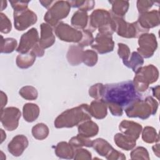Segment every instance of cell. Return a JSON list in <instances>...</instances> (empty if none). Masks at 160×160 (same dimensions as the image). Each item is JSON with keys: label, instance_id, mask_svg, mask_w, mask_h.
Masks as SVG:
<instances>
[{"label": "cell", "instance_id": "6da1fadb", "mask_svg": "<svg viewBox=\"0 0 160 160\" xmlns=\"http://www.w3.org/2000/svg\"><path fill=\"white\" fill-rule=\"evenodd\" d=\"M139 96L132 81L104 85L101 99L106 104H113L123 109L132 104Z\"/></svg>", "mask_w": 160, "mask_h": 160}, {"label": "cell", "instance_id": "7a4b0ae2", "mask_svg": "<svg viewBox=\"0 0 160 160\" xmlns=\"http://www.w3.org/2000/svg\"><path fill=\"white\" fill-rule=\"evenodd\" d=\"M91 118L89 105L83 104L62 112L56 118L54 126L56 128H72Z\"/></svg>", "mask_w": 160, "mask_h": 160}, {"label": "cell", "instance_id": "3957f363", "mask_svg": "<svg viewBox=\"0 0 160 160\" xmlns=\"http://www.w3.org/2000/svg\"><path fill=\"white\" fill-rule=\"evenodd\" d=\"M88 28L87 30L92 32L98 29L99 33L112 34L115 32V24L111 13L102 9L94 10L88 21Z\"/></svg>", "mask_w": 160, "mask_h": 160}, {"label": "cell", "instance_id": "277c9868", "mask_svg": "<svg viewBox=\"0 0 160 160\" xmlns=\"http://www.w3.org/2000/svg\"><path fill=\"white\" fill-rule=\"evenodd\" d=\"M158 108V101L151 96H148L144 99L138 98L124 110L129 118H139L141 119H146L149 116L154 115Z\"/></svg>", "mask_w": 160, "mask_h": 160}, {"label": "cell", "instance_id": "5b68a950", "mask_svg": "<svg viewBox=\"0 0 160 160\" xmlns=\"http://www.w3.org/2000/svg\"><path fill=\"white\" fill-rule=\"evenodd\" d=\"M135 73L132 82L136 91L139 92L146 91L149 84L157 81L159 78L158 69L152 64L142 66Z\"/></svg>", "mask_w": 160, "mask_h": 160}, {"label": "cell", "instance_id": "8992f818", "mask_svg": "<svg viewBox=\"0 0 160 160\" xmlns=\"http://www.w3.org/2000/svg\"><path fill=\"white\" fill-rule=\"evenodd\" d=\"M71 9L69 1H56L44 15V21L51 26L55 27L60 20L66 18Z\"/></svg>", "mask_w": 160, "mask_h": 160}, {"label": "cell", "instance_id": "52a82bcc", "mask_svg": "<svg viewBox=\"0 0 160 160\" xmlns=\"http://www.w3.org/2000/svg\"><path fill=\"white\" fill-rule=\"evenodd\" d=\"M112 16L115 24V31L119 36L126 38H138L141 34L148 32L142 29L137 21L129 23L121 17L113 15Z\"/></svg>", "mask_w": 160, "mask_h": 160}, {"label": "cell", "instance_id": "ba28073f", "mask_svg": "<svg viewBox=\"0 0 160 160\" xmlns=\"http://www.w3.org/2000/svg\"><path fill=\"white\" fill-rule=\"evenodd\" d=\"M138 44L139 47L137 49L138 52L144 58L152 57L158 48L156 38L152 33L145 32L141 34Z\"/></svg>", "mask_w": 160, "mask_h": 160}, {"label": "cell", "instance_id": "9c48e42d", "mask_svg": "<svg viewBox=\"0 0 160 160\" xmlns=\"http://www.w3.org/2000/svg\"><path fill=\"white\" fill-rule=\"evenodd\" d=\"M54 32L58 38L61 41L66 42H79L82 39V32L69 24L62 22H59L54 27Z\"/></svg>", "mask_w": 160, "mask_h": 160}, {"label": "cell", "instance_id": "30bf717a", "mask_svg": "<svg viewBox=\"0 0 160 160\" xmlns=\"http://www.w3.org/2000/svg\"><path fill=\"white\" fill-rule=\"evenodd\" d=\"M92 147L100 156L106 157L107 159H126L124 154L114 149L108 142L102 138L92 141Z\"/></svg>", "mask_w": 160, "mask_h": 160}, {"label": "cell", "instance_id": "8fae6325", "mask_svg": "<svg viewBox=\"0 0 160 160\" xmlns=\"http://www.w3.org/2000/svg\"><path fill=\"white\" fill-rule=\"evenodd\" d=\"M21 115V112L17 108L9 107L1 109V121L2 126L8 131L16 129L18 126Z\"/></svg>", "mask_w": 160, "mask_h": 160}, {"label": "cell", "instance_id": "7c38bea8", "mask_svg": "<svg viewBox=\"0 0 160 160\" xmlns=\"http://www.w3.org/2000/svg\"><path fill=\"white\" fill-rule=\"evenodd\" d=\"M37 19L36 14L29 9L20 12H14V24L18 31L26 29L35 24Z\"/></svg>", "mask_w": 160, "mask_h": 160}, {"label": "cell", "instance_id": "4fadbf2b", "mask_svg": "<svg viewBox=\"0 0 160 160\" xmlns=\"http://www.w3.org/2000/svg\"><path fill=\"white\" fill-rule=\"evenodd\" d=\"M39 40L38 32L36 28H32L22 35L16 51L20 54L28 53L39 42Z\"/></svg>", "mask_w": 160, "mask_h": 160}, {"label": "cell", "instance_id": "5bb4252c", "mask_svg": "<svg viewBox=\"0 0 160 160\" xmlns=\"http://www.w3.org/2000/svg\"><path fill=\"white\" fill-rule=\"evenodd\" d=\"M114 46V42L111 34L99 32L96 35L93 43L91 44V48L101 54L112 51Z\"/></svg>", "mask_w": 160, "mask_h": 160}, {"label": "cell", "instance_id": "9a60e30c", "mask_svg": "<svg viewBox=\"0 0 160 160\" xmlns=\"http://www.w3.org/2000/svg\"><path fill=\"white\" fill-rule=\"evenodd\" d=\"M137 22L142 29L148 31L150 28L159 26L160 22L159 12L158 10H152L141 13Z\"/></svg>", "mask_w": 160, "mask_h": 160}, {"label": "cell", "instance_id": "2e32d148", "mask_svg": "<svg viewBox=\"0 0 160 160\" xmlns=\"http://www.w3.org/2000/svg\"><path fill=\"white\" fill-rule=\"evenodd\" d=\"M28 138L22 134H19L14 137L11 141L9 142L8 149L9 152L14 156H19L28 147Z\"/></svg>", "mask_w": 160, "mask_h": 160}, {"label": "cell", "instance_id": "e0dca14e", "mask_svg": "<svg viewBox=\"0 0 160 160\" xmlns=\"http://www.w3.org/2000/svg\"><path fill=\"white\" fill-rule=\"evenodd\" d=\"M119 128L122 134L136 140L139 138L142 131V126L141 124L134 121L127 120L121 121L119 124Z\"/></svg>", "mask_w": 160, "mask_h": 160}, {"label": "cell", "instance_id": "ac0fdd59", "mask_svg": "<svg viewBox=\"0 0 160 160\" xmlns=\"http://www.w3.org/2000/svg\"><path fill=\"white\" fill-rule=\"evenodd\" d=\"M55 42V36L52 27L47 23H42L41 25V38L39 44L44 49L49 48Z\"/></svg>", "mask_w": 160, "mask_h": 160}, {"label": "cell", "instance_id": "d6986e66", "mask_svg": "<svg viewBox=\"0 0 160 160\" xmlns=\"http://www.w3.org/2000/svg\"><path fill=\"white\" fill-rule=\"evenodd\" d=\"M91 116L98 119H102L107 115V104L101 99L93 101L89 106Z\"/></svg>", "mask_w": 160, "mask_h": 160}, {"label": "cell", "instance_id": "ffe728a7", "mask_svg": "<svg viewBox=\"0 0 160 160\" xmlns=\"http://www.w3.org/2000/svg\"><path fill=\"white\" fill-rule=\"evenodd\" d=\"M78 134L87 138L94 137L99 131L98 126L93 121L87 120L78 126Z\"/></svg>", "mask_w": 160, "mask_h": 160}, {"label": "cell", "instance_id": "44dd1931", "mask_svg": "<svg viewBox=\"0 0 160 160\" xmlns=\"http://www.w3.org/2000/svg\"><path fill=\"white\" fill-rule=\"evenodd\" d=\"M83 52L82 48L78 45L71 46L67 53V59L69 63L72 66H77L81 64L82 62Z\"/></svg>", "mask_w": 160, "mask_h": 160}, {"label": "cell", "instance_id": "7402d4cb", "mask_svg": "<svg viewBox=\"0 0 160 160\" xmlns=\"http://www.w3.org/2000/svg\"><path fill=\"white\" fill-rule=\"evenodd\" d=\"M55 153L60 158L72 159L74 156L75 149L69 143L61 142L55 147Z\"/></svg>", "mask_w": 160, "mask_h": 160}, {"label": "cell", "instance_id": "603a6c76", "mask_svg": "<svg viewBox=\"0 0 160 160\" xmlns=\"http://www.w3.org/2000/svg\"><path fill=\"white\" fill-rule=\"evenodd\" d=\"M114 142L119 148L126 151L131 150L134 148L136 140L122 133H118L114 137Z\"/></svg>", "mask_w": 160, "mask_h": 160}, {"label": "cell", "instance_id": "cb8c5ba5", "mask_svg": "<svg viewBox=\"0 0 160 160\" xmlns=\"http://www.w3.org/2000/svg\"><path fill=\"white\" fill-rule=\"evenodd\" d=\"M89 17L86 12L82 11H77L75 12L71 18V24L77 29L81 30L85 29L88 24Z\"/></svg>", "mask_w": 160, "mask_h": 160}, {"label": "cell", "instance_id": "d4e9b609", "mask_svg": "<svg viewBox=\"0 0 160 160\" xmlns=\"http://www.w3.org/2000/svg\"><path fill=\"white\" fill-rule=\"evenodd\" d=\"M22 114L26 121L29 122H33L39 115V108L37 104L27 103L23 106Z\"/></svg>", "mask_w": 160, "mask_h": 160}, {"label": "cell", "instance_id": "484cf974", "mask_svg": "<svg viewBox=\"0 0 160 160\" xmlns=\"http://www.w3.org/2000/svg\"><path fill=\"white\" fill-rule=\"evenodd\" d=\"M36 55L31 51L26 54H19L16 58V64L21 69H27L31 67L36 60Z\"/></svg>", "mask_w": 160, "mask_h": 160}, {"label": "cell", "instance_id": "4316f807", "mask_svg": "<svg viewBox=\"0 0 160 160\" xmlns=\"http://www.w3.org/2000/svg\"><path fill=\"white\" fill-rule=\"evenodd\" d=\"M112 4L113 16L122 17L125 15L129 8V2L127 1H109Z\"/></svg>", "mask_w": 160, "mask_h": 160}, {"label": "cell", "instance_id": "83f0119b", "mask_svg": "<svg viewBox=\"0 0 160 160\" xmlns=\"http://www.w3.org/2000/svg\"><path fill=\"white\" fill-rule=\"evenodd\" d=\"M143 63V58L138 52L135 51L132 52L130 56V59L123 62V64L126 67L132 69L134 72H136L140 68L142 67Z\"/></svg>", "mask_w": 160, "mask_h": 160}, {"label": "cell", "instance_id": "f1b7e54d", "mask_svg": "<svg viewBox=\"0 0 160 160\" xmlns=\"http://www.w3.org/2000/svg\"><path fill=\"white\" fill-rule=\"evenodd\" d=\"M142 139L147 143H153L159 141V137L156 129L150 126H146L142 130Z\"/></svg>", "mask_w": 160, "mask_h": 160}, {"label": "cell", "instance_id": "f546056e", "mask_svg": "<svg viewBox=\"0 0 160 160\" xmlns=\"http://www.w3.org/2000/svg\"><path fill=\"white\" fill-rule=\"evenodd\" d=\"M49 128L43 123H38L32 128V134L33 137L38 140L46 139L49 134Z\"/></svg>", "mask_w": 160, "mask_h": 160}, {"label": "cell", "instance_id": "4dcf8cb0", "mask_svg": "<svg viewBox=\"0 0 160 160\" xmlns=\"http://www.w3.org/2000/svg\"><path fill=\"white\" fill-rule=\"evenodd\" d=\"M69 143L76 149L77 148H81L82 146L92 147V141L89 138L82 136L79 134L72 137L69 141Z\"/></svg>", "mask_w": 160, "mask_h": 160}, {"label": "cell", "instance_id": "1f68e13d", "mask_svg": "<svg viewBox=\"0 0 160 160\" xmlns=\"http://www.w3.org/2000/svg\"><path fill=\"white\" fill-rule=\"evenodd\" d=\"M21 97L26 100H35L38 98L37 89L31 86H26L22 87L19 92Z\"/></svg>", "mask_w": 160, "mask_h": 160}, {"label": "cell", "instance_id": "d6a6232c", "mask_svg": "<svg viewBox=\"0 0 160 160\" xmlns=\"http://www.w3.org/2000/svg\"><path fill=\"white\" fill-rule=\"evenodd\" d=\"M1 52L2 53L12 52L17 46V41L13 38L4 39L1 36Z\"/></svg>", "mask_w": 160, "mask_h": 160}, {"label": "cell", "instance_id": "836d02e7", "mask_svg": "<svg viewBox=\"0 0 160 160\" xmlns=\"http://www.w3.org/2000/svg\"><path fill=\"white\" fill-rule=\"evenodd\" d=\"M70 5L72 8H77L79 11H88L93 9L95 2L94 1H70Z\"/></svg>", "mask_w": 160, "mask_h": 160}, {"label": "cell", "instance_id": "e575fe53", "mask_svg": "<svg viewBox=\"0 0 160 160\" xmlns=\"http://www.w3.org/2000/svg\"><path fill=\"white\" fill-rule=\"evenodd\" d=\"M82 62L88 66H94L98 62L97 53L93 50H86L83 52Z\"/></svg>", "mask_w": 160, "mask_h": 160}, {"label": "cell", "instance_id": "d590c367", "mask_svg": "<svg viewBox=\"0 0 160 160\" xmlns=\"http://www.w3.org/2000/svg\"><path fill=\"white\" fill-rule=\"evenodd\" d=\"M81 32L82 36L81 40L78 42V46L81 48H84L85 46L91 45L94 40V38L92 35V32L87 29L81 30Z\"/></svg>", "mask_w": 160, "mask_h": 160}, {"label": "cell", "instance_id": "8d00e7d4", "mask_svg": "<svg viewBox=\"0 0 160 160\" xmlns=\"http://www.w3.org/2000/svg\"><path fill=\"white\" fill-rule=\"evenodd\" d=\"M132 159H149L147 149L143 147H138L131 152Z\"/></svg>", "mask_w": 160, "mask_h": 160}, {"label": "cell", "instance_id": "74e56055", "mask_svg": "<svg viewBox=\"0 0 160 160\" xmlns=\"http://www.w3.org/2000/svg\"><path fill=\"white\" fill-rule=\"evenodd\" d=\"M104 85L101 83H97L92 86L89 90V96L96 99L101 98Z\"/></svg>", "mask_w": 160, "mask_h": 160}, {"label": "cell", "instance_id": "f35d334b", "mask_svg": "<svg viewBox=\"0 0 160 160\" xmlns=\"http://www.w3.org/2000/svg\"><path fill=\"white\" fill-rule=\"evenodd\" d=\"M118 54L119 58L122 59V62H124L129 59V56L131 55L130 49L126 44H124L122 43H118Z\"/></svg>", "mask_w": 160, "mask_h": 160}, {"label": "cell", "instance_id": "ab89813d", "mask_svg": "<svg viewBox=\"0 0 160 160\" xmlns=\"http://www.w3.org/2000/svg\"><path fill=\"white\" fill-rule=\"evenodd\" d=\"M1 32L8 33L11 29V23L8 17L3 13H1Z\"/></svg>", "mask_w": 160, "mask_h": 160}, {"label": "cell", "instance_id": "60d3db41", "mask_svg": "<svg viewBox=\"0 0 160 160\" xmlns=\"http://www.w3.org/2000/svg\"><path fill=\"white\" fill-rule=\"evenodd\" d=\"M74 159H91V154L89 151L84 149L77 148L75 149L74 156Z\"/></svg>", "mask_w": 160, "mask_h": 160}, {"label": "cell", "instance_id": "b9f144b4", "mask_svg": "<svg viewBox=\"0 0 160 160\" xmlns=\"http://www.w3.org/2000/svg\"><path fill=\"white\" fill-rule=\"evenodd\" d=\"M154 1H138L137 8L139 12L143 13L148 11V10L153 6Z\"/></svg>", "mask_w": 160, "mask_h": 160}, {"label": "cell", "instance_id": "7bdbcfd3", "mask_svg": "<svg viewBox=\"0 0 160 160\" xmlns=\"http://www.w3.org/2000/svg\"><path fill=\"white\" fill-rule=\"evenodd\" d=\"M12 8L14 9V12H20L24 11L28 8V4L29 1H9Z\"/></svg>", "mask_w": 160, "mask_h": 160}, {"label": "cell", "instance_id": "ee69618b", "mask_svg": "<svg viewBox=\"0 0 160 160\" xmlns=\"http://www.w3.org/2000/svg\"><path fill=\"white\" fill-rule=\"evenodd\" d=\"M106 104L108 106L111 114L113 116H122V112H123V109L122 108L113 104Z\"/></svg>", "mask_w": 160, "mask_h": 160}, {"label": "cell", "instance_id": "f6af8a7d", "mask_svg": "<svg viewBox=\"0 0 160 160\" xmlns=\"http://www.w3.org/2000/svg\"><path fill=\"white\" fill-rule=\"evenodd\" d=\"M31 51H32L36 55V56H38V57H42L44 54V49L40 46V45L39 44V42L32 49Z\"/></svg>", "mask_w": 160, "mask_h": 160}, {"label": "cell", "instance_id": "bcb514c9", "mask_svg": "<svg viewBox=\"0 0 160 160\" xmlns=\"http://www.w3.org/2000/svg\"><path fill=\"white\" fill-rule=\"evenodd\" d=\"M56 1H39V2L42 4V6L46 8H50L51 6Z\"/></svg>", "mask_w": 160, "mask_h": 160}, {"label": "cell", "instance_id": "7dc6e473", "mask_svg": "<svg viewBox=\"0 0 160 160\" xmlns=\"http://www.w3.org/2000/svg\"><path fill=\"white\" fill-rule=\"evenodd\" d=\"M152 93L153 95L159 99V86H157L156 87H154L152 88Z\"/></svg>", "mask_w": 160, "mask_h": 160}, {"label": "cell", "instance_id": "c3c4849f", "mask_svg": "<svg viewBox=\"0 0 160 160\" xmlns=\"http://www.w3.org/2000/svg\"><path fill=\"white\" fill-rule=\"evenodd\" d=\"M159 144H157L154 145V146H152L153 151L158 157H159Z\"/></svg>", "mask_w": 160, "mask_h": 160}]
</instances>
